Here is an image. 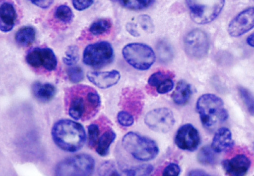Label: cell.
Masks as SVG:
<instances>
[{
	"label": "cell",
	"instance_id": "6da1fadb",
	"mask_svg": "<svg viewBox=\"0 0 254 176\" xmlns=\"http://www.w3.org/2000/svg\"><path fill=\"white\" fill-rule=\"evenodd\" d=\"M65 102L68 115L76 120L93 118L101 106V99L97 91L84 85L69 88L65 94Z\"/></svg>",
	"mask_w": 254,
	"mask_h": 176
},
{
	"label": "cell",
	"instance_id": "7a4b0ae2",
	"mask_svg": "<svg viewBox=\"0 0 254 176\" xmlns=\"http://www.w3.org/2000/svg\"><path fill=\"white\" fill-rule=\"evenodd\" d=\"M55 144L63 151L74 153L83 147L86 139V132L80 123L69 120L57 121L52 130Z\"/></svg>",
	"mask_w": 254,
	"mask_h": 176
},
{
	"label": "cell",
	"instance_id": "3957f363",
	"mask_svg": "<svg viewBox=\"0 0 254 176\" xmlns=\"http://www.w3.org/2000/svg\"><path fill=\"white\" fill-rule=\"evenodd\" d=\"M196 108L202 124L206 128L221 124L229 117L222 99L213 94H205L200 96Z\"/></svg>",
	"mask_w": 254,
	"mask_h": 176
},
{
	"label": "cell",
	"instance_id": "277c9868",
	"mask_svg": "<svg viewBox=\"0 0 254 176\" xmlns=\"http://www.w3.org/2000/svg\"><path fill=\"white\" fill-rule=\"evenodd\" d=\"M122 144L129 154L140 161L152 160L159 153V149L155 141L134 132L127 133L123 138Z\"/></svg>",
	"mask_w": 254,
	"mask_h": 176
},
{
	"label": "cell",
	"instance_id": "5b68a950",
	"mask_svg": "<svg viewBox=\"0 0 254 176\" xmlns=\"http://www.w3.org/2000/svg\"><path fill=\"white\" fill-rule=\"evenodd\" d=\"M192 20L199 25L213 21L220 14L225 0H187Z\"/></svg>",
	"mask_w": 254,
	"mask_h": 176
},
{
	"label": "cell",
	"instance_id": "8992f818",
	"mask_svg": "<svg viewBox=\"0 0 254 176\" xmlns=\"http://www.w3.org/2000/svg\"><path fill=\"white\" fill-rule=\"evenodd\" d=\"M95 168V161L89 155L80 154L66 158L57 164V176H86L92 175Z\"/></svg>",
	"mask_w": 254,
	"mask_h": 176
},
{
	"label": "cell",
	"instance_id": "52a82bcc",
	"mask_svg": "<svg viewBox=\"0 0 254 176\" xmlns=\"http://www.w3.org/2000/svg\"><path fill=\"white\" fill-rule=\"evenodd\" d=\"M123 55L127 63L140 70L149 69L156 60L154 51L150 47L143 44L127 45L123 50Z\"/></svg>",
	"mask_w": 254,
	"mask_h": 176
},
{
	"label": "cell",
	"instance_id": "ba28073f",
	"mask_svg": "<svg viewBox=\"0 0 254 176\" xmlns=\"http://www.w3.org/2000/svg\"><path fill=\"white\" fill-rule=\"evenodd\" d=\"M114 59L111 45L106 42L91 44L86 47L83 54V61L86 65L100 68L110 64Z\"/></svg>",
	"mask_w": 254,
	"mask_h": 176
},
{
	"label": "cell",
	"instance_id": "9c48e42d",
	"mask_svg": "<svg viewBox=\"0 0 254 176\" xmlns=\"http://www.w3.org/2000/svg\"><path fill=\"white\" fill-rule=\"evenodd\" d=\"M210 47L207 35L200 29H195L189 32L185 39L187 54L194 59H201L208 54Z\"/></svg>",
	"mask_w": 254,
	"mask_h": 176
},
{
	"label": "cell",
	"instance_id": "30bf717a",
	"mask_svg": "<svg viewBox=\"0 0 254 176\" xmlns=\"http://www.w3.org/2000/svg\"><path fill=\"white\" fill-rule=\"evenodd\" d=\"M145 122L151 130L157 132L167 133L175 124L172 111L168 108L153 110L145 116Z\"/></svg>",
	"mask_w": 254,
	"mask_h": 176
},
{
	"label": "cell",
	"instance_id": "8fae6325",
	"mask_svg": "<svg viewBox=\"0 0 254 176\" xmlns=\"http://www.w3.org/2000/svg\"><path fill=\"white\" fill-rule=\"evenodd\" d=\"M26 60L33 68L43 67L49 72L56 70L58 65L56 56L50 48H35L31 50L26 56Z\"/></svg>",
	"mask_w": 254,
	"mask_h": 176
},
{
	"label": "cell",
	"instance_id": "7c38bea8",
	"mask_svg": "<svg viewBox=\"0 0 254 176\" xmlns=\"http://www.w3.org/2000/svg\"><path fill=\"white\" fill-rule=\"evenodd\" d=\"M254 28V7L242 11L229 23L228 32L232 37L242 36Z\"/></svg>",
	"mask_w": 254,
	"mask_h": 176
},
{
	"label": "cell",
	"instance_id": "4fadbf2b",
	"mask_svg": "<svg viewBox=\"0 0 254 176\" xmlns=\"http://www.w3.org/2000/svg\"><path fill=\"white\" fill-rule=\"evenodd\" d=\"M200 143L199 132L190 124L182 126L176 133L175 143L182 150L193 151L197 149Z\"/></svg>",
	"mask_w": 254,
	"mask_h": 176
},
{
	"label": "cell",
	"instance_id": "5bb4252c",
	"mask_svg": "<svg viewBox=\"0 0 254 176\" xmlns=\"http://www.w3.org/2000/svg\"><path fill=\"white\" fill-rule=\"evenodd\" d=\"M251 163L249 158L241 154L223 161L222 166L224 171L229 176H243L249 171Z\"/></svg>",
	"mask_w": 254,
	"mask_h": 176
},
{
	"label": "cell",
	"instance_id": "9a60e30c",
	"mask_svg": "<svg viewBox=\"0 0 254 176\" xmlns=\"http://www.w3.org/2000/svg\"><path fill=\"white\" fill-rule=\"evenodd\" d=\"M88 80L94 85L102 89H109L119 82L121 74L116 70L102 72H89L87 74Z\"/></svg>",
	"mask_w": 254,
	"mask_h": 176
},
{
	"label": "cell",
	"instance_id": "2e32d148",
	"mask_svg": "<svg viewBox=\"0 0 254 176\" xmlns=\"http://www.w3.org/2000/svg\"><path fill=\"white\" fill-rule=\"evenodd\" d=\"M234 144L232 132L227 127H222L216 132L211 147L216 153H222L231 150Z\"/></svg>",
	"mask_w": 254,
	"mask_h": 176
},
{
	"label": "cell",
	"instance_id": "e0dca14e",
	"mask_svg": "<svg viewBox=\"0 0 254 176\" xmlns=\"http://www.w3.org/2000/svg\"><path fill=\"white\" fill-rule=\"evenodd\" d=\"M17 19L14 5L8 2L1 4L0 7V29L4 33L12 30Z\"/></svg>",
	"mask_w": 254,
	"mask_h": 176
},
{
	"label": "cell",
	"instance_id": "ac0fdd59",
	"mask_svg": "<svg viewBox=\"0 0 254 176\" xmlns=\"http://www.w3.org/2000/svg\"><path fill=\"white\" fill-rule=\"evenodd\" d=\"M34 96L43 103L49 102L55 97L56 89L54 85L50 83H41L36 82L32 86Z\"/></svg>",
	"mask_w": 254,
	"mask_h": 176
},
{
	"label": "cell",
	"instance_id": "d6986e66",
	"mask_svg": "<svg viewBox=\"0 0 254 176\" xmlns=\"http://www.w3.org/2000/svg\"><path fill=\"white\" fill-rule=\"evenodd\" d=\"M191 86L185 80H181L177 84L173 94V99L178 105H184L189 101L191 96Z\"/></svg>",
	"mask_w": 254,
	"mask_h": 176
},
{
	"label": "cell",
	"instance_id": "ffe728a7",
	"mask_svg": "<svg viewBox=\"0 0 254 176\" xmlns=\"http://www.w3.org/2000/svg\"><path fill=\"white\" fill-rule=\"evenodd\" d=\"M116 138V134L111 129L106 130L99 139L97 145V153L102 157L109 154L110 146Z\"/></svg>",
	"mask_w": 254,
	"mask_h": 176
},
{
	"label": "cell",
	"instance_id": "44dd1931",
	"mask_svg": "<svg viewBox=\"0 0 254 176\" xmlns=\"http://www.w3.org/2000/svg\"><path fill=\"white\" fill-rule=\"evenodd\" d=\"M124 99L134 111L140 112L143 107V95L136 89H127L124 92Z\"/></svg>",
	"mask_w": 254,
	"mask_h": 176
},
{
	"label": "cell",
	"instance_id": "7402d4cb",
	"mask_svg": "<svg viewBox=\"0 0 254 176\" xmlns=\"http://www.w3.org/2000/svg\"><path fill=\"white\" fill-rule=\"evenodd\" d=\"M36 37V31L31 26L23 27L17 32L15 40L17 44L23 47L32 45Z\"/></svg>",
	"mask_w": 254,
	"mask_h": 176
},
{
	"label": "cell",
	"instance_id": "603a6c76",
	"mask_svg": "<svg viewBox=\"0 0 254 176\" xmlns=\"http://www.w3.org/2000/svg\"><path fill=\"white\" fill-rule=\"evenodd\" d=\"M112 23L107 19H101L94 22L90 27V32L95 36L108 33L111 29Z\"/></svg>",
	"mask_w": 254,
	"mask_h": 176
},
{
	"label": "cell",
	"instance_id": "cb8c5ba5",
	"mask_svg": "<svg viewBox=\"0 0 254 176\" xmlns=\"http://www.w3.org/2000/svg\"><path fill=\"white\" fill-rule=\"evenodd\" d=\"M214 151L208 146H204L198 152V162L204 166H212L216 162Z\"/></svg>",
	"mask_w": 254,
	"mask_h": 176
},
{
	"label": "cell",
	"instance_id": "d4e9b609",
	"mask_svg": "<svg viewBox=\"0 0 254 176\" xmlns=\"http://www.w3.org/2000/svg\"><path fill=\"white\" fill-rule=\"evenodd\" d=\"M55 16L59 21L68 24L72 21L74 14L72 9L67 5H61L56 9Z\"/></svg>",
	"mask_w": 254,
	"mask_h": 176
},
{
	"label": "cell",
	"instance_id": "484cf974",
	"mask_svg": "<svg viewBox=\"0 0 254 176\" xmlns=\"http://www.w3.org/2000/svg\"><path fill=\"white\" fill-rule=\"evenodd\" d=\"M157 50L160 60L164 62H167L172 60L173 51L171 46L165 42L158 43Z\"/></svg>",
	"mask_w": 254,
	"mask_h": 176
},
{
	"label": "cell",
	"instance_id": "4316f807",
	"mask_svg": "<svg viewBox=\"0 0 254 176\" xmlns=\"http://www.w3.org/2000/svg\"><path fill=\"white\" fill-rule=\"evenodd\" d=\"M174 74L169 70H159L150 76L148 80V84L150 86L156 89L157 86L165 80L169 78H174Z\"/></svg>",
	"mask_w": 254,
	"mask_h": 176
},
{
	"label": "cell",
	"instance_id": "83f0119b",
	"mask_svg": "<svg viewBox=\"0 0 254 176\" xmlns=\"http://www.w3.org/2000/svg\"><path fill=\"white\" fill-rule=\"evenodd\" d=\"M152 0H119L124 7L127 9L137 10L149 7Z\"/></svg>",
	"mask_w": 254,
	"mask_h": 176
},
{
	"label": "cell",
	"instance_id": "f1b7e54d",
	"mask_svg": "<svg viewBox=\"0 0 254 176\" xmlns=\"http://www.w3.org/2000/svg\"><path fill=\"white\" fill-rule=\"evenodd\" d=\"M79 50L77 46H69L63 58V62L68 66H73L79 60Z\"/></svg>",
	"mask_w": 254,
	"mask_h": 176
},
{
	"label": "cell",
	"instance_id": "f546056e",
	"mask_svg": "<svg viewBox=\"0 0 254 176\" xmlns=\"http://www.w3.org/2000/svg\"><path fill=\"white\" fill-rule=\"evenodd\" d=\"M240 95L251 115L254 116V97L251 93L243 87L239 89Z\"/></svg>",
	"mask_w": 254,
	"mask_h": 176
},
{
	"label": "cell",
	"instance_id": "4dcf8cb0",
	"mask_svg": "<svg viewBox=\"0 0 254 176\" xmlns=\"http://www.w3.org/2000/svg\"><path fill=\"white\" fill-rule=\"evenodd\" d=\"M135 23L147 33H151L154 31V26L151 17L147 15L139 16L135 21Z\"/></svg>",
	"mask_w": 254,
	"mask_h": 176
},
{
	"label": "cell",
	"instance_id": "1f68e13d",
	"mask_svg": "<svg viewBox=\"0 0 254 176\" xmlns=\"http://www.w3.org/2000/svg\"><path fill=\"white\" fill-rule=\"evenodd\" d=\"M88 145L93 148L97 145L99 139L100 129L96 124H92L88 127Z\"/></svg>",
	"mask_w": 254,
	"mask_h": 176
},
{
	"label": "cell",
	"instance_id": "d6a6232c",
	"mask_svg": "<svg viewBox=\"0 0 254 176\" xmlns=\"http://www.w3.org/2000/svg\"><path fill=\"white\" fill-rule=\"evenodd\" d=\"M67 73L69 80L74 84L80 83L84 78L83 70L79 66L69 68Z\"/></svg>",
	"mask_w": 254,
	"mask_h": 176
},
{
	"label": "cell",
	"instance_id": "836d02e7",
	"mask_svg": "<svg viewBox=\"0 0 254 176\" xmlns=\"http://www.w3.org/2000/svg\"><path fill=\"white\" fill-rule=\"evenodd\" d=\"M153 168L151 165L140 166L130 169H127L125 173L128 176H147L153 172Z\"/></svg>",
	"mask_w": 254,
	"mask_h": 176
},
{
	"label": "cell",
	"instance_id": "e575fe53",
	"mask_svg": "<svg viewBox=\"0 0 254 176\" xmlns=\"http://www.w3.org/2000/svg\"><path fill=\"white\" fill-rule=\"evenodd\" d=\"M117 119L120 124L124 127H129L134 123V117L127 111H121L117 115Z\"/></svg>",
	"mask_w": 254,
	"mask_h": 176
},
{
	"label": "cell",
	"instance_id": "d590c367",
	"mask_svg": "<svg viewBox=\"0 0 254 176\" xmlns=\"http://www.w3.org/2000/svg\"><path fill=\"white\" fill-rule=\"evenodd\" d=\"M99 174L101 176H120L114 164L110 162L102 164L99 168Z\"/></svg>",
	"mask_w": 254,
	"mask_h": 176
},
{
	"label": "cell",
	"instance_id": "8d00e7d4",
	"mask_svg": "<svg viewBox=\"0 0 254 176\" xmlns=\"http://www.w3.org/2000/svg\"><path fill=\"white\" fill-rule=\"evenodd\" d=\"M173 78H169L163 81L156 88L157 92L159 94H166L172 90L174 86Z\"/></svg>",
	"mask_w": 254,
	"mask_h": 176
},
{
	"label": "cell",
	"instance_id": "74e56055",
	"mask_svg": "<svg viewBox=\"0 0 254 176\" xmlns=\"http://www.w3.org/2000/svg\"><path fill=\"white\" fill-rule=\"evenodd\" d=\"M93 0H73L74 8L78 11H83L90 7L93 3Z\"/></svg>",
	"mask_w": 254,
	"mask_h": 176
},
{
	"label": "cell",
	"instance_id": "f35d334b",
	"mask_svg": "<svg viewBox=\"0 0 254 176\" xmlns=\"http://www.w3.org/2000/svg\"><path fill=\"white\" fill-rule=\"evenodd\" d=\"M180 173L181 168L179 166L175 163H171L164 169L163 175L164 176H177L180 174Z\"/></svg>",
	"mask_w": 254,
	"mask_h": 176
},
{
	"label": "cell",
	"instance_id": "ab89813d",
	"mask_svg": "<svg viewBox=\"0 0 254 176\" xmlns=\"http://www.w3.org/2000/svg\"><path fill=\"white\" fill-rule=\"evenodd\" d=\"M30 1L41 8L47 9L51 6L55 0H30Z\"/></svg>",
	"mask_w": 254,
	"mask_h": 176
},
{
	"label": "cell",
	"instance_id": "60d3db41",
	"mask_svg": "<svg viewBox=\"0 0 254 176\" xmlns=\"http://www.w3.org/2000/svg\"><path fill=\"white\" fill-rule=\"evenodd\" d=\"M189 176H208L209 175L207 173H206L205 172L203 171V170L196 169L191 170V171L189 173Z\"/></svg>",
	"mask_w": 254,
	"mask_h": 176
},
{
	"label": "cell",
	"instance_id": "b9f144b4",
	"mask_svg": "<svg viewBox=\"0 0 254 176\" xmlns=\"http://www.w3.org/2000/svg\"><path fill=\"white\" fill-rule=\"evenodd\" d=\"M247 43L248 45L254 48V33L250 35L247 39Z\"/></svg>",
	"mask_w": 254,
	"mask_h": 176
},
{
	"label": "cell",
	"instance_id": "7bdbcfd3",
	"mask_svg": "<svg viewBox=\"0 0 254 176\" xmlns=\"http://www.w3.org/2000/svg\"><path fill=\"white\" fill-rule=\"evenodd\" d=\"M253 1H254V0H253Z\"/></svg>",
	"mask_w": 254,
	"mask_h": 176
},
{
	"label": "cell",
	"instance_id": "ee69618b",
	"mask_svg": "<svg viewBox=\"0 0 254 176\" xmlns=\"http://www.w3.org/2000/svg\"><path fill=\"white\" fill-rule=\"evenodd\" d=\"M113 1H114V0H113Z\"/></svg>",
	"mask_w": 254,
	"mask_h": 176
}]
</instances>
